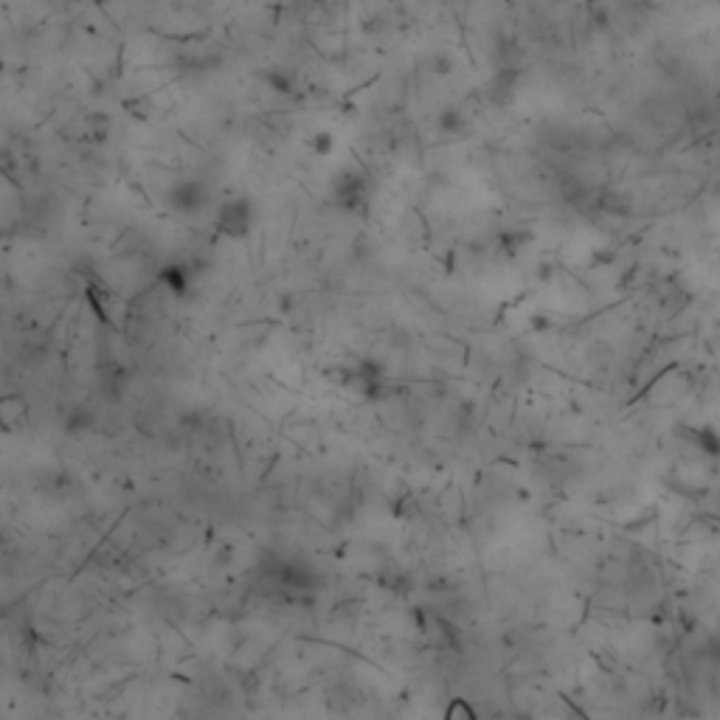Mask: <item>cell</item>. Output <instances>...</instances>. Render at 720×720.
I'll return each instance as SVG.
<instances>
[{
    "label": "cell",
    "instance_id": "obj_1",
    "mask_svg": "<svg viewBox=\"0 0 720 720\" xmlns=\"http://www.w3.org/2000/svg\"><path fill=\"white\" fill-rule=\"evenodd\" d=\"M256 223V206L251 197L237 195L217 203L214 209V234L223 240H245Z\"/></svg>",
    "mask_w": 720,
    "mask_h": 720
},
{
    "label": "cell",
    "instance_id": "obj_2",
    "mask_svg": "<svg viewBox=\"0 0 720 720\" xmlns=\"http://www.w3.org/2000/svg\"><path fill=\"white\" fill-rule=\"evenodd\" d=\"M372 200V180L360 169H341L332 178V203L344 211H363Z\"/></svg>",
    "mask_w": 720,
    "mask_h": 720
},
{
    "label": "cell",
    "instance_id": "obj_3",
    "mask_svg": "<svg viewBox=\"0 0 720 720\" xmlns=\"http://www.w3.org/2000/svg\"><path fill=\"white\" fill-rule=\"evenodd\" d=\"M164 203L166 209L175 211L180 217H197L200 211H206L211 206L209 183L195 178L178 180L164 192Z\"/></svg>",
    "mask_w": 720,
    "mask_h": 720
},
{
    "label": "cell",
    "instance_id": "obj_4",
    "mask_svg": "<svg viewBox=\"0 0 720 720\" xmlns=\"http://www.w3.org/2000/svg\"><path fill=\"white\" fill-rule=\"evenodd\" d=\"M31 425V405L23 394H0V431L23 434Z\"/></svg>",
    "mask_w": 720,
    "mask_h": 720
},
{
    "label": "cell",
    "instance_id": "obj_5",
    "mask_svg": "<svg viewBox=\"0 0 720 720\" xmlns=\"http://www.w3.org/2000/svg\"><path fill=\"white\" fill-rule=\"evenodd\" d=\"M276 583L290 591H310V588H318V574L299 560H282L276 566Z\"/></svg>",
    "mask_w": 720,
    "mask_h": 720
},
{
    "label": "cell",
    "instance_id": "obj_6",
    "mask_svg": "<svg viewBox=\"0 0 720 720\" xmlns=\"http://www.w3.org/2000/svg\"><path fill=\"white\" fill-rule=\"evenodd\" d=\"M161 282H164V287L175 299H186L192 285H195V273H192L189 265L172 262V265H166V268L161 270Z\"/></svg>",
    "mask_w": 720,
    "mask_h": 720
},
{
    "label": "cell",
    "instance_id": "obj_7",
    "mask_svg": "<svg viewBox=\"0 0 720 720\" xmlns=\"http://www.w3.org/2000/svg\"><path fill=\"white\" fill-rule=\"evenodd\" d=\"M3 543H6V538H3V532H0V546H3Z\"/></svg>",
    "mask_w": 720,
    "mask_h": 720
}]
</instances>
